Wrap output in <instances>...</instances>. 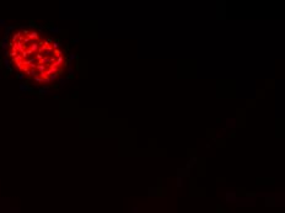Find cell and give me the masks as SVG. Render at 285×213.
<instances>
[{
	"label": "cell",
	"mask_w": 285,
	"mask_h": 213,
	"mask_svg": "<svg viewBox=\"0 0 285 213\" xmlns=\"http://www.w3.org/2000/svg\"><path fill=\"white\" fill-rule=\"evenodd\" d=\"M1 48L5 67L31 90H50L71 74V53L49 28L37 25L9 27Z\"/></svg>",
	"instance_id": "cell-1"
}]
</instances>
